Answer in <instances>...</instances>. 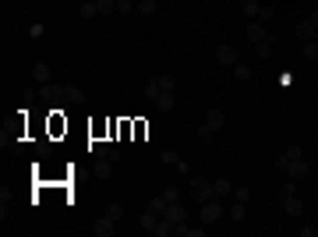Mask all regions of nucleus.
<instances>
[{
	"instance_id": "10",
	"label": "nucleus",
	"mask_w": 318,
	"mask_h": 237,
	"mask_svg": "<svg viewBox=\"0 0 318 237\" xmlns=\"http://www.w3.org/2000/svg\"><path fill=\"white\" fill-rule=\"evenodd\" d=\"M205 124H209V128H212V131H219V128H223V124H227V113H223V110H216V106H212V110H209V113H205Z\"/></svg>"
},
{
	"instance_id": "24",
	"label": "nucleus",
	"mask_w": 318,
	"mask_h": 237,
	"mask_svg": "<svg viewBox=\"0 0 318 237\" xmlns=\"http://www.w3.org/2000/svg\"><path fill=\"white\" fill-rule=\"evenodd\" d=\"M159 92H163V88H159V81H156V78H149V81H145V99H152V103H156V99H159Z\"/></svg>"
},
{
	"instance_id": "6",
	"label": "nucleus",
	"mask_w": 318,
	"mask_h": 237,
	"mask_svg": "<svg viewBox=\"0 0 318 237\" xmlns=\"http://www.w3.org/2000/svg\"><path fill=\"white\" fill-rule=\"evenodd\" d=\"M163 216H166V220H170V223H173V227H177V223H187V209H184V205H180V202H170V205H166V213H163Z\"/></svg>"
},
{
	"instance_id": "37",
	"label": "nucleus",
	"mask_w": 318,
	"mask_h": 237,
	"mask_svg": "<svg viewBox=\"0 0 318 237\" xmlns=\"http://www.w3.org/2000/svg\"><path fill=\"white\" fill-rule=\"evenodd\" d=\"M43 32H46V25H39V21H36V25H32V28H28V36H32V39H39V36H43Z\"/></svg>"
},
{
	"instance_id": "41",
	"label": "nucleus",
	"mask_w": 318,
	"mask_h": 237,
	"mask_svg": "<svg viewBox=\"0 0 318 237\" xmlns=\"http://www.w3.org/2000/svg\"><path fill=\"white\" fill-rule=\"evenodd\" d=\"M308 21H311V25H315V28H318V11H315V14H311V18H308Z\"/></svg>"
},
{
	"instance_id": "30",
	"label": "nucleus",
	"mask_w": 318,
	"mask_h": 237,
	"mask_svg": "<svg viewBox=\"0 0 318 237\" xmlns=\"http://www.w3.org/2000/svg\"><path fill=\"white\" fill-rule=\"evenodd\" d=\"M96 7H99V14H113L117 11V0H99Z\"/></svg>"
},
{
	"instance_id": "21",
	"label": "nucleus",
	"mask_w": 318,
	"mask_h": 237,
	"mask_svg": "<svg viewBox=\"0 0 318 237\" xmlns=\"http://www.w3.org/2000/svg\"><path fill=\"white\" fill-rule=\"evenodd\" d=\"M198 142H202V145H212V142H216V131H212L209 124H202V128H198Z\"/></svg>"
},
{
	"instance_id": "43",
	"label": "nucleus",
	"mask_w": 318,
	"mask_h": 237,
	"mask_svg": "<svg viewBox=\"0 0 318 237\" xmlns=\"http://www.w3.org/2000/svg\"><path fill=\"white\" fill-rule=\"evenodd\" d=\"M315 39H318V28H315Z\"/></svg>"
},
{
	"instance_id": "26",
	"label": "nucleus",
	"mask_w": 318,
	"mask_h": 237,
	"mask_svg": "<svg viewBox=\"0 0 318 237\" xmlns=\"http://www.w3.org/2000/svg\"><path fill=\"white\" fill-rule=\"evenodd\" d=\"M166 205H170V198H166V195H159V198H152V202H149V209H152V213H159V216L166 213Z\"/></svg>"
},
{
	"instance_id": "23",
	"label": "nucleus",
	"mask_w": 318,
	"mask_h": 237,
	"mask_svg": "<svg viewBox=\"0 0 318 237\" xmlns=\"http://www.w3.org/2000/svg\"><path fill=\"white\" fill-rule=\"evenodd\" d=\"M272 46H276V43H269V39H262V43H255V53H258L262 61H265V57H272Z\"/></svg>"
},
{
	"instance_id": "29",
	"label": "nucleus",
	"mask_w": 318,
	"mask_h": 237,
	"mask_svg": "<svg viewBox=\"0 0 318 237\" xmlns=\"http://www.w3.org/2000/svg\"><path fill=\"white\" fill-rule=\"evenodd\" d=\"M78 14H81V18H96V14H99V7L85 0V4H81V7H78Z\"/></svg>"
},
{
	"instance_id": "14",
	"label": "nucleus",
	"mask_w": 318,
	"mask_h": 237,
	"mask_svg": "<svg viewBox=\"0 0 318 237\" xmlns=\"http://www.w3.org/2000/svg\"><path fill=\"white\" fill-rule=\"evenodd\" d=\"M156 106H159V110H163V113H170V110H173V106H177V99H173V92H159Z\"/></svg>"
},
{
	"instance_id": "34",
	"label": "nucleus",
	"mask_w": 318,
	"mask_h": 237,
	"mask_svg": "<svg viewBox=\"0 0 318 237\" xmlns=\"http://www.w3.org/2000/svg\"><path fill=\"white\" fill-rule=\"evenodd\" d=\"M117 11H120V14H131V11H135V0H117Z\"/></svg>"
},
{
	"instance_id": "20",
	"label": "nucleus",
	"mask_w": 318,
	"mask_h": 237,
	"mask_svg": "<svg viewBox=\"0 0 318 237\" xmlns=\"http://www.w3.org/2000/svg\"><path fill=\"white\" fill-rule=\"evenodd\" d=\"M227 216H230V220H234V223H240V220H244V216H247V209H244V202H234V205H230V209H227Z\"/></svg>"
},
{
	"instance_id": "17",
	"label": "nucleus",
	"mask_w": 318,
	"mask_h": 237,
	"mask_svg": "<svg viewBox=\"0 0 318 237\" xmlns=\"http://www.w3.org/2000/svg\"><path fill=\"white\" fill-rule=\"evenodd\" d=\"M240 11L255 21V18H258V11H262V4H258V0H240Z\"/></svg>"
},
{
	"instance_id": "19",
	"label": "nucleus",
	"mask_w": 318,
	"mask_h": 237,
	"mask_svg": "<svg viewBox=\"0 0 318 237\" xmlns=\"http://www.w3.org/2000/svg\"><path fill=\"white\" fill-rule=\"evenodd\" d=\"M294 78H297V75H294V71H290V68H283V71H279V78H276V85H279V88H287V92H290V85H294Z\"/></svg>"
},
{
	"instance_id": "11",
	"label": "nucleus",
	"mask_w": 318,
	"mask_h": 237,
	"mask_svg": "<svg viewBox=\"0 0 318 237\" xmlns=\"http://www.w3.org/2000/svg\"><path fill=\"white\" fill-rule=\"evenodd\" d=\"M64 103L78 106V103H85V92H81L78 85H64Z\"/></svg>"
},
{
	"instance_id": "3",
	"label": "nucleus",
	"mask_w": 318,
	"mask_h": 237,
	"mask_svg": "<svg viewBox=\"0 0 318 237\" xmlns=\"http://www.w3.org/2000/svg\"><path fill=\"white\" fill-rule=\"evenodd\" d=\"M308 170H311V159L308 156H301V159H290V170H287V177H294L297 184L308 177Z\"/></svg>"
},
{
	"instance_id": "4",
	"label": "nucleus",
	"mask_w": 318,
	"mask_h": 237,
	"mask_svg": "<svg viewBox=\"0 0 318 237\" xmlns=\"http://www.w3.org/2000/svg\"><path fill=\"white\" fill-rule=\"evenodd\" d=\"M279 205H283L287 216H301V213H304V202H301L297 195H279Z\"/></svg>"
},
{
	"instance_id": "32",
	"label": "nucleus",
	"mask_w": 318,
	"mask_h": 237,
	"mask_svg": "<svg viewBox=\"0 0 318 237\" xmlns=\"http://www.w3.org/2000/svg\"><path fill=\"white\" fill-rule=\"evenodd\" d=\"M234 75H237L240 81H247L251 78V68H247V64H234Z\"/></svg>"
},
{
	"instance_id": "42",
	"label": "nucleus",
	"mask_w": 318,
	"mask_h": 237,
	"mask_svg": "<svg viewBox=\"0 0 318 237\" xmlns=\"http://www.w3.org/2000/svg\"><path fill=\"white\" fill-rule=\"evenodd\" d=\"M88 4H99V0H88Z\"/></svg>"
},
{
	"instance_id": "31",
	"label": "nucleus",
	"mask_w": 318,
	"mask_h": 237,
	"mask_svg": "<svg viewBox=\"0 0 318 237\" xmlns=\"http://www.w3.org/2000/svg\"><path fill=\"white\" fill-rule=\"evenodd\" d=\"M283 156H287V159H301V156H304V153H301V145H297V142H290Z\"/></svg>"
},
{
	"instance_id": "40",
	"label": "nucleus",
	"mask_w": 318,
	"mask_h": 237,
	"mask_svg": "<svg viewBox=\"0 0 318 237\" xmlns=\"http://www.w3.org/2000/svg\"><path fill=\"white\" fill-rule=\"evenodd\" d=\"M276 170H283V173H287V170H290V159L279 156V159H276Z\"/></svg>"
},
{
	"instance_id": "18",
	"label": "nucleus",
	"mask_w": 318,
	"mask_h": 237,
	"mask_svg": "<svg viewBox=\"0 0 318 237\" xmlns=\"http://www.w3.org/2000/svg\"><path fill=\"white\" fill-rule=\"evenodd\" d=\"M32 78H36V81H50V64H43V61L32 64Z\"/></svg>"
},
{
	"instance_id": "2",
	"label": "nucleus",
	"mask_w": 318,
	"mask_h": 237,
	"mask_svg": "<svg viewBox=\"0 0 318 237\" xmlns=\"http://www.w3.org/2000/svg\"><path fill=\"white\" fill-rule=\"evenodd\" d=\"M198 220L209 227V223H216V220H223V205H219V198H209V202H202V209H198Z\"/></svg>"
},
{
	"instance_id": "1",
	"label": "nucleus",
	"mask_w": 318,
	"mask_h": 237,
	"mask_svg": "<svg viewBox=\"0 0 318 237\" xmlns=\"http://www.w3.org/2000/svg\"><path fill=\"white\" fill-rule=\"evenodd\" d=\"M187 191H191V198H195V202H209V198H216V195H212V181H209V177H191Z\"/></svg>"
},
{
	"instance_id": "39",
	"label": "nucleus",
	"mask_w": 318,
	"mask_h": 237,
	"mask_svg": "<svg viewBox=\"0 0 318 237\" xmlns=\"http://www.w3.org/2000/svg\"><path fill=\"white\" fill-rule=\"evenodd\" d=\"M159 159H163V163H177V159H180V156H177L173 149H166V153H163V156H159Z\"/></svg>"
},
{
	"instance_id": "28",
	"label": "nucleus",
	"mask_w": 318,
	"mask_h": 237,
	"mask_svg": "<svg viewBox=\"0 0 318 237\" xmlns=\"http://www.w3.org/2000/svg\"><path fill=\"white\" fill-rule=\"evenodd\" d=\"M106 216H110L113 223H120V220H124V205H120V202H113V205L106 209Z\"/></svg>"
},
{
	"instance_id": "35",
	"label": "nucleus",
	"mask_w": 318,
	"mask_h": 237,
	"mask_svg": "<svg viewBox=\"0 0 318 237\" xmlns=\"http://www.w3.org/2000/svg\"><path fill=\"white\" fill-rule=\"evenodd\" d=\"M247 198H251L247 188H237V191H234V202H244V205H247Z\"/></svg>"
},
{
	"instance_id": "15",
	"label": "nucleus",
	"mask_w": 318,
	"mask_h": 237,
	"mask_svg": "<svg viewBox=\"0 0 318 237\" xmlns=\"http://www.w3.org/2000/svg\"><path fill=\"white\" fill-rule=\"evenodd\" d=\"M301 57H304V61H318V39H308V43L301 46Z\"/></svg>"
},
{
	"instance_id": "33",
	"label": "nucleus",
	"mask_w": 318,
	"mask_h": 237,
	"mask_svg": "<svg viewBox=\"0 0 318 237\" xmlns=\"http://www.w3.org/2000/svg\"><path fill=\"white\" fill-rule=\"evenodd\" d=\"M279 195H297V181H294V177H287V181H283V191H279Z\"/></svg>"
},
{
	"instance_id": "16",
	"label": "nucleus",
	"mask_w": 318,
	"mask_h": 237,
	"mask_svg": "<svg viewBox=\"0 0 318 237\" xmlns=\"http://www.w3.org/2000/svg\"><path fill=\"white\" fill-rule=\"evenodd\" d=\"M297 39H301V43L315 39V25H311V21H301V25H297Z\"/></svg>"
},
{
	"instance_id": "38",
	"label": "nucleus",
	"mask_w": 318,
	"mask_h": 237,
	"mask_svg": "<svg viewBox=\"0 0 318 237\" xmlns=\"http://www.w3.org/2000/svg\"><path fill=\"white\" fill-rule=\"evenodd\" d=\"M187 237H205V223L202 227H187Z\"/></svg>"
},
{
	"instance_id": "22",
	"label": "nucleus",
	"mask_w": 318,
	"mask_h": 237,
	"mask_svg": "<svg viewBox=\"0 0 318 237\" xmlns=\"http://www.w3.org/2000/svg\"><path fill=\"white\" fill-rule=\"evenodd\" d=\"M156 237H173V223H170L166 216H159V223H156Z\"/></svg>"
},
{
	"instance_id": "12",
	"label": "nucleus",
	"mask_w": 318,
	"mask_h": 237,
	"mask_svg": "<svg viewBox=\"0 0 318 237\" xmlns=\"http://www.w3.org/2000/svg\"><path fill=\"white\" fill-rule=\"evenodd\" d=\"M212 195H216V198H230V195H234L230 181H223V177H219V181H212Z\"/></svg>"
},
{
	"instance_id": "25",
	"label": "nucleus",
	"mask_w": 318,
	"mask_h": 237,
	"mask_svg": "<svg viewBox=\"0 0 318 237\" xmlns=\"http://www.w3.org/2000/svg\"><path fill=\"white\" fill-rule=\"evenodd\" d=\"M135 11L149 18V14H156V0H138V4H135Z\"/></svg>"
},
{
	"instance_id": "27",
	"label": "nucleus",
	"mask_w": 318,
	"mask_h": 237,
	"mask_svg": "<svg viewBox=\"0 0 318 237\" xmlns=\"http://www.w3.org/2000/svg\"><path fill=\"white\" fill-rule=\"evenodd\" d=\"M159 88H163V92H173V88H177V78H173V75H159Z\"/></svg>"
},
{
	"instance_id": "5",
	"label": "nucleus",
	"mask_w": 318,
	"mask_h": 237,
	"mask_svg": "<svg viewBox=\"0 0 318 237\" xmlns=\"http://www.w3.org/2000/svg\"><path fill=\"white\" fill-rule=\"evenodd\" d=\"M244 32H247V39H251V43L269 39V28H265V21H258V18H255V21H247V28H244Z\"/></svg>"
},
{
	"instance_id": "8",
	"label": "nucleus",
	"mask_w": 318,
	"mask_h": 237,
	"mask_svg": "<svg viewBox=\"0 0 318 237\" xmlns=\"http://www.w3.org/2000/svg\"><path fill=\"white\" fill-rule=\"evenodd\" d=\"M216 61H219L223 68H234V64H237V50H234V46H219V50H216Z\"/></svg>"
},
{
	"instance_id": "44",
	"label": "nucleus",
	"mask_w": 318,
	"mask_h": 237,
	"mask_svg": "<svg viewBox=\"0 0 318 237\" xmlns=\"http://www.w3.org/2000/svg\"><path fill=\"white\" fill-rule=\"evenodd\" d=\"M315 237H318V227H315Z\"/></svg>"
},
{
	"instance_id": "13",
	"label": "nucleus",
	"mask_w": 318,
	"mask_h": 237,
	"mask_svg": "<svg viewBox=\"0 0 318 237\" xmlns=\"http://www.w3.org/2000/svg\"><path fill=\"white\" fill-rule=\"evenodd\" d=\"M110 173H113V159H96V177H103V181H106V177H110Z\"/></svg>"
},
{
	"instance_id": "36",
	"label": "nucleus",
	"mask_w": 318,
	"mask_h": 237,
	"mask_svg": "<svg viewBox=\"0 0 318 237\" xmlns=\"http://www.w3.org/2000/svg\"><path fill=\"white\" fill-rule=\"evenodd\" d=\"M269 18H272V7H269V4H262V11H258V21H269Z\"/></svg>"
},
{
	"instance_id": "9",
	"label": "nucleus",
	"mask_w": 318,
	"mask_h": 237,
	"mask_svg": "<svg viewBox=\"0 0 318 237\" xmlns=\"http://www.w3.org/2000/svg\"><path fill=\"white\" fill-rule=\"evenodd\" d=\"M92 230H96V234H99V237H110V234H113V230H117V223H113L110 216H99V220L92 223Z\"/></svg>"
},
{
	"instance_id": "7",
	"label": "nucleus",
	"mask_w": 318,
	"mask_h": 237,
	"mask_svg": "<svg viewBox=\"0 0 318 237\" xmlns=\"http://www.w3.org/2000/svg\"><path fill=\"white\" fill-rule=\"evenodd\" d=\"M156 223H159V213H152V209H145V213L138 216V227H142L145 234H156Z\"/></svg>"
}]
</instances>
